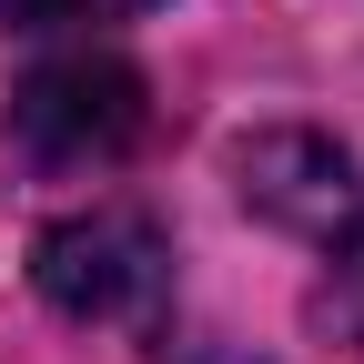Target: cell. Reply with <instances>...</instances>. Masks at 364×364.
<instances>
[{
  "label": "cell",
  "mask_w": 364,
  "mask_h": 364,
  "mask_svg": "<svg viewBox=\"0 0 364 364\" xmlns=\"http://www.w3.org/2000/svg\"><path fill=\"white\" fill-rule=\"evenodd\" d=\"M213 364H243V354H213Z\"/></svg>",
  "instance_id": "cell-6"
},
{
  "label": "cell",
  "mask_w": 364,
  "mask_h": 364,
  "mask_svg": "<svg viewBox=\"0 0 364 364\" xmlns=\"http://www.w3.org/2000/svg\"><path fill=\"white\" fill-rule=\"evenodd\" d=\"M324 324L344 344H364V223L334 233V273H324Z\"/></svg>",
  "instance_id": "cell-4"
},
{
  "label": "cell",
  "mask_w": 364,
  "mask_h": 364,
  "mask_svg": "<svg viewBox=\"0 0 364 364\" xmlns=\"http://www.w3.org/2000/svg\"><path fill=\"white\" fill-rule=\"evenodd\" d=\"M31 273H41V294H51L71 324L142 334L152 314H162V294H172V243H162L132 203H91V213H71V223L41 233Z\"/></svg>",
  "instance_id": "cell-1"
},
{
  "label": "cell",
  "mask_w": 364,
  "mask_h": 364,
  "mask_svg": "<svg viewBox=\"0 0 364 364\" xmlns=\"http://www.w3.org/2000/svg\"><path fill=\"white\" fill-rule=\"evenodd\" d=\"M243 203H263L273 223H304V233H344L354 223V162L314 132H263L243 152Z\"/></svg>",
  "instance_id": "cell-3"
},
{
  "label": "cell",
  "mask_w": 364,
  "mask_h": 364,
  "mask_svg": "<svg viewBox=\"0 0 364 364\" xmlns=\"http://www.w3.org/2000/svg\"><path fill=\"white\" fill-rule=\"evenodd\" d=\"M142 71L112 61V51H61L41 61L11 91V132L41 172H112L132 142H142Z\"/></svg>",
  "instance_id": "cell-2"
},
{
  "label": "cell",
  "mask_w": 364,
  "mask_h": 364,
  "mask_svg": "<svg viewBox=\"0 0 364 364\" xmlns=\"http://www.w3.org/2000/svg\"><path fill=\"white\" fill-rule=\"evenodd\" d=\"M122 11H142V0H0V21H21V31H51V21H122Z\"/></svg>",
  "instance_id": "cell-5"
}]
</instances>
